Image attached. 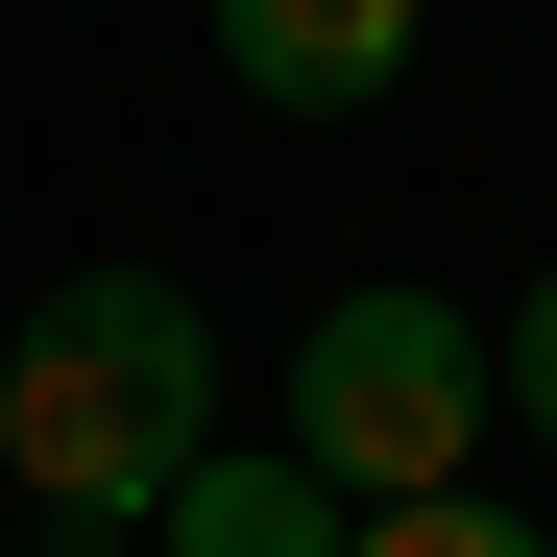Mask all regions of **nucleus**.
<instances>
[{
    "mask_svg": "<svg viewBox=\"0 0 557 557\" xmlns=\"http://www.w3.org/2000/svg\"><path fill=\"white\" fill-rule=\"evenodd\" d=\"M195 460H219V315L170 292V267H73V292H25V339H0V485L49 509V557L170 533Z\"/></svg>",
    "mask_w": 557,
    "mask_h": 557,
    "instance_id": "f257e3e1",
    "label": "nucleus"
},
{
    "mask_svg": "<svg viewBox=\"0 0 557 557\" xmlns=\"http://www.w3.org/2000/svg\"><path fill=\"white\" fill-rule=\"evenodd\" d=\"M485 315L460 292H339L315 339H292V460L339 509H412V485H485Z\"/></svg>",
    "mask_w": 557,
    "mask_h": 557,
    "instance_id": "f03ea898",
    "label": "nucleus"
},
{
    "mask_svg": "<svg viewBox=\"0 0 557 557\" xmlns=\"http://www.w3.org/2000/svg\"><path fill=\"white\" fill-rule=\"evenodd\" d=\"M195 25H219V73H243L267 122H363V98L412 73L436 0H195Z\"/></svg>",
    "mask_w": 557,
    "mask_h": 557,
    "instance_id": "7ed1b4c3",
    "label": "nucleus"
},
{
    "mask_svg": "<svg viewBox=\"0 0 557 557\" xmlns=\"http://www.w3.org/2000/svg\"><path fill=\"white\" fill-rule=\"evenodd\" d=\"M339 533H363V509L315 485L292 436H219L195 485H170V557H339Z\"/></svg>",
    "mask_w": 557,
    "mask_h": 557,
    "instance_id": "20e7f679",
    "label": "nucleus"
},
{
    "mask_svg": "<svg viewBox=\"0 0 557 557\" xmlns=\"http://www.w3.org/2000/svg\"><path fill=\"white\" fill-rule=\"evenodd\" d=\"M339 557H557V533H533V509H485V485H412V509H363Z\"/></svg>",
    "mask_w": 557,
    "mask_h": 557,
    "instance_id": "39448f33",
    "label": "nucleus"
},
{
    "mask_svg": "<svg viewBox=\"0 0 557 557\" xmlns=\"http://www.w3.org/2000/svg\"><path fill=\"white\" fill-rule=\"evenodd\" d=\"M485 388H509V436L557 460V267H533V292H509V339H485Z\"/></svg>",
    "mask_w": 557,
    "mask_h": 557,
    "instance_id": "423d86ee",
    "label": "nucleus"
}]
</instances>
